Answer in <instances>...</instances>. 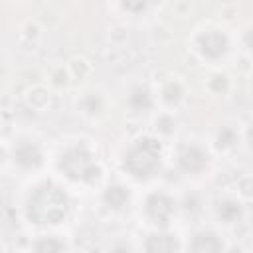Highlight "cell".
I'll return each instance as SVG.
<instances>
[{"instance_id": "obj_1", "label": "cell", "mask_w": 253, "mask_h": 253, "mask_svg": "<svg viewBox=\"0 0 253 253\" xmlns=\"http://www.w3.org/2000/svg\"><path fill=\"white\" fill-rule=\"evenodd\" d=\"M69 198L55 182H42L34 186L26 200V215L38 225H55L67 217Z\"/></svg>"}, {"instance_id": "obj_2", "label": "cell", "mask_w": 253, "mask_h": 253, "mask_svg": "<svg viewBox=\"0 0 253 253\" xmlns=\"http://www.w3.org/2000/svg\"><path fill=\"white\" fill-rule=\"evenodd\" d=\"M160 164H162L160 144L148 136L134 140L126 148L125 158H123L125 170L136 180H148L156 176V172L160 170Z\"/></svg>"}, {"instance_id": "obj_3", "label": "cell", "mask_w": 253, "mask_h": 253, "mask_svg": "<svg viewBox=\"0 0 253 253\" xmlns=\"http://www.w3.org/2000/svg\"><path fill=\"white\" fill-rule=\"evenodd\" d=\"M57 166L69 180L81 182V184H93L101 176V168L95 160V154L85 144L67 146L61 152Z\"/></svg>"}, {"instance_id": "obj_4", "label": "cell", "mask_w": 253, "mask_h": 253, "mask_svg": "<svg viewBox=\"0 0 253 253\" xmlns=\"http://www.w3.org/2000/svg\"><path fill=\"white\" fill-rule=\"evenodd\" d=\"M146 215L148 219L158 225V227H166L174 215V210H176V204L172 198H168L166 194H152L148 200H146Z\"/></svg>"}, {"instance_id": "obj_5", "label": "cell", "mask_w": 253, "mask_h": 253, "mask_svg": "<svg viewBox=\"0 0 253 253\" xmlns=\"http://www.w3.org/2000/svg\"><path fill=\"white\" fill-rule=\"evenodd\" d=\"M178 164L188 174H198L208 166V154L198 144H186L178 154Z\"/></svg>"}, {"instance_id": "obj_6", "label": "cell", "mask_w": 253, "mask_h": 253, "mask_svg": "<svg viewBox=\"0 0 253 253\" xmlns=\"http://www.w3.org/2000/svg\"><path fill=\"white\" fill-rule=\"evenodd\" d=\"M198 45H200V51H202L206 57L215 59V57L225 55L229 43H227V38H225L221 32H217V30H208L206 34L200 36Z\"/></svg>"}, {"instance_id": "obj_7", "label": "cell", "mask_w": 253, "mask_h": 253, "mask_svg": "<svg viewBox=\"0 0 253 253\" xmlns=\"http://www.w3.org/2000/svg\"><path fill=\"white\" fill-rule=\"evenodd\" d=\"M188 253H223V243L215 231L202 229L192 237L188 245Z\"/></svg>"}, {"instance_id": "obj_8", "label": "cell", "mask_w": 253, "mask_h": 253, "mask_svg": "<svg viewBox=\"0 0 253 253\" xmlns=\"http://www.w3.org/2000/svg\"><path fill=\"white\" fill-rule=\"evenodd\" d=\"M144 253H178V239L164 229L154 231L144 241Z\"/></svg>"}, {"instance_id": "obj_9", "label": "cell", "mask_w": 253, "mask_h": 253, "mask_svg": "<svg viewBox=\"0 0 253 253\" xmlns=\"http://www.w3.org/2000/svg\"><path fill=\"white\" fill-rule=\"evenodd\" d=\"M14 162L22 168H38L42 164V150L34 142H20L14 148Z\"/></svg>"}, {"instance_id": "obj_10", "label": "cell", "mask_w": 253, "mask_h": 253, "mask_svg": "<svg viewBox=\"0 0 253 253\" xmlns=\"http://www.w3.org/2000/svg\"><path fill=\"white\" fill-rule=\"evenodd\" d=\"M128 198H130L128 190H126L125 186H121V184L109 186V188L105 190V196H103L105 204H107L109 208H113V210H123V208L128 204Z\"/></svg>"}, {"instance_id": "obj_11", "label": "cell", "mask_w": 253, "mask_h": 253, "mask_svg": "<svg viewBox=\"0 0 253 253\" xmlns=\"http://www.w3.org/2000/svg\"><path fill=\"white\" fill-rule=\"evenodd\" d=\"M34 249H36V253H63L65 251L63 243L59 239H55L53 235H47V237L38 239L36 245H34Z\"/></svg>"}]
</instances>
